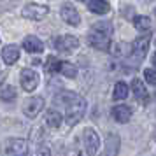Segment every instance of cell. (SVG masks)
I'll use <instances>...</instances> for the list:
<instances>
[{
  "mask_svg": "<svg viewBox=\"0 0 156 156\" xmlns=\"http://www.w3.org/2000/svg\"><path fill=\"white\" fill-rule=\"evenodd\" d=\"M100 147V139L93 128H84L72 144L70 156H95Z\"/></svg>",
  "mask_w": 156,
  "mask_h": 156,
  "instance_id": "obj_1",
  "label": "cell"
},
{
  "mask_svg": "<svg viewBox=\"0 0 156 156\" xmlns=\"http://www.w3.org/2000/svg\"><path fill=\"white\" fill-rule=\"evenodd\" d=\"M65 98V105H67V114H65V118H67V123L74 126V125H77L79 121L83 119V116L86 112V100L83 97H79L76 93H65L62 95Z\"/></svg>",
  "mask_w": 156,
  "mask_h": 156,
  "instance_id": "obj_2",
  "label": "cell"
},
{
  "mask_svg": "<svg viewBox=\"0 0 156 156\" xmlns=\"http://www.w3.org/2000/svg\"><path fill=\"white\" fill-rule=\"evenodd\" d=\"M2 156H27L28 154V142L25 139H7L0 147Z\"/></svg>",
  "mask_w": 156,
  "mask_h": 156,
  "instance_id": "obj_3",
  "label": "cell"
},
{
  "mask_svg": "<svg viewBox=\"0 0 156 156\" xmlns=\"http://www.w3.org/2000/svg\"><path fill=\"white\" fill-rule=\"evenodd\" d=\"M88 44L95 48V49H100V51H109L111 48V34L107 32H102V30L91 28V34L88 35Z\"/></svg>",
  "mask_w": 156,
  "mask_h": 156,
  "instance_id": "obj_4",
  "label": "cell"
},
{
  "mask_svg": "<svg viewBox=\"0 0 156 156\" xmlns=\"http://www.w3.org/2000/svg\"><path fill=\"white\" fill-rule=\"evenodd\" d=\"M55 48L60 53L70 55L72 51H76L79 48V41H77V37H74V35H60L58 39H55Z\"/></svg>",
  "mask_w": 156,
  "mask_h": 156,
  "instance_id": "obj_5",
  "label": "cell"
},
{
  "mask_svg": "<svg viewBox=\"0 0 156 156\" xmlns=\"http://www.w3.org/2000/svg\"><path fill=\"white\" fill-rule=\"evenodd\" d=\"M48 12H49V7H48V5H39V4H27V5L23 7V11H21L23 18L34 20V21L42 20Z\"/></svg>",
  "mask_w": 156,
  "mask_h": 156,
  "instance_id": "obj_6",
  "label": "cell"
},
{
  "mask_svg": "<svg viewBox=\"0 0 156 156\" xmlns=\"http://www.w3.org/2000/svg\"><path fill=\"white\" fill-rule=\"evenodd\" d=\"M44 109V98L41 97H32V98L25 100V104H23V112L27 118H35L39 116V112Z\"/></svg>",
  "mask_w": 156,
  "mask_h": 156,
  "instance_id": "obj_7",
  "label": "cell"
},
{
  "mask_svg": "<svg viewBox=\"0 0 156 156\" xmlns=\"http://www.w3.org/2000/svg\"><path fill=\"white\" fill-rule=\"evenodd\" d=\"M21 88L25 91H34L37 86H39V76H37L35 70H30V69H23L21 70Z\"/></svg>",
  "mask_w": 156,
  "mask_h": 156,
  "instance_id": "obj_8",
  "label": "cell"
},
{
  "mask_svg": "<svg viewBox=\"0 0 156 156\" xmlns=\"http://www.w3.org/2000/svg\"><path fill=\"white\" fill-rule=\"evenodd\" d=\"M149 41H151V35L149 34H144V35H140L139 39L133 41V44H132V55L137 60H140V58L146 56L147 48H149Z\"/></svg>",
  "mask_w": 156,
  "mask_h": 156,
  "instance_id": "obj_9",
  "label": "cell"
},
{
  "mask_svg": "<svg viewBox=\"0 0 156 156\" xmlns=\"http://www.w3.org/2000/svg\"><path fill=\"white\" fill-rule=\"evenodd\" d=\"M60 14H62V20H63L65 23L72 25V27H77L79 23H81V16H79V12L72 7V5H63Z\"/></svg>",
  "mask_w": 156,
  "mask_h": 156,
  "instance_id": "obj_10",
  "label": "cell"
},
{
  "mask_svg": "<svg viewBox=\"0 0 156 156\" xmlns=\"http://www.w3.org/2000/svg\"><path fill=\"white\" fill-rule=\"evenodd\" d=\"M2 60L7 65H14L16 62L20 60V49H18V46H14V44L5 46V48L2 49Z\"/></svg>",
  "mask_w": 156,
  "mask_h": 156,
  "instance_id": "obj_11",
  "label": "cell"
},
{
  "mask_svg": "<svg viewBox=\"0 0 156 156\" xmlns=\"http://www.w3.org/2000/svg\"><path fill=\"white\" fill-rule=\"evenodd\" d=\"M132 90H133V95L135 98L142 102V104H147L149 102V93L146 90V86L142 84L140 79H133V83H132Z\"/></svg>",
  "mask_w": 156,
  "mask_h": 156,
  "instance_id": "obj_12",
  "label": "cell"
},
{
  "mask_svg": "<svg viewBox=\"0 0 156 156\" xmlns=\"http://www.w3.org/2000/svg\"><path fill=\"white\" fill-rule=\"evenodd\" d=\"M23 48L28 53H42L44 51V44L37 39L35 35H28L23 39Z\"/></svg>",
  "mask_w": 156,
  "mask_h": 156,
  "instance_id": "obj_13",
  "label": "cell"
},
{
  "mask_svg": "<svg viewBox=\"0 0 156 156\" xmlns=\"http://www.w3.org/2000/svg\"><path fill=\"white\" fill-rule=\"evenodd\" d=\"M118 151H119V137L109 133L105 140V156H118Z\"/></svg>",
  "mask_w": 156,
  "mask_h": 156,
  "instance_id": "obj_14",
  "label": "cell"
},
{
  "mask_svg": "<svg viewBox=\"0 0 156 156\" xmlns=\"http://www.w3.org/2000/svg\"><path fill=\"white\" fill-rule=\"evenodd\" d=\"M130 116H132V111L126 105H116L112 109V118L118 123H128L130 121Z\"/></svg>",
  "mask_w": 156,
  "mask_h": 156,
  "instance_id": "obj_15",
  "label": "cell"
},
{
  "mask_svg": "<svg viewBox=\"0 0 156 156\" xmlns=\"http://www.w3.org/2000/svg\"><path fill=\"white\" fill-rule=\"evenodd\" d=\"M88 7H90V11L95 12V14H105V12H109V9H111L105 0H90Z\"/></svg>",
  "mask_w": 156,
  "mask_h": 156,
  "instance_id": "obj_16",
  "label": "cell"
},
{
  "mask_svg": "<svg viewBox=\"0 0 156 156\" xmlns=\"http://www.w3.org/2000/svg\"><path fill=\"white\" fill-rule=\"evenodd\" d=\"M62 67V60H58L56 56H48V60L44 62V70L49 74H58Z\"/></svg>",
  "mask_w": 156,
  "mask_h": 156,
  "instance_id": "obj_17",
  "label": "cell"
},
{
  "mask_svg": "<svg viewBox=\"0 0 156 156\" xmlns=\"http://www.w3.org/2000/svg\"><path fill=\"white\" fill-rule=\"evenodd\" d=\"M46 123L49 125L51 128H58L62 125V114L55 111V109H49L48 112H46Z\"/></svg>",
  "mask_w": 156,
  "mask_h": 156,
  "instance_id": "obj_18",
  "label": "cell"
},
{
  "mask_svg": "<svg viewBox=\"0 0 156 156\" xmlns=\"http://www.w3.org/2000/svg\"><path fill=\"white\" fill-rule=\"evenodd\" d=\"M133 27L139 32H147V30H151V20H149L147 16H135Z\"/></svg>",
  "mask_w": 156,
  "mask_h": 156,
  "instance_id": "obj_19",
  "label": "cell"
},
{
  "mask_svg": "<svg viewBox=\"0 0 156 156\" xmlns=\"http://www.w3.org/2000/svg\"><path fill=\"white\" fill-rule=\"evenodd\" d=\"M128 97V84H125V83H116V86H114V93H112V98L114 100H125Z\"/></svg>",
  "mask_w": 156,
  "mask_h": 156,
  "instance_id": "obj_20",
  "label": "cell"
},
{
  "mask_svg": "<svg viewBox=\"0 0 156 156\" xmlns=\"http://www.w3.org/2000/svg\"><path fill=\"white\" fill-rule=\"evenodd\" d=\"M60 72H62L63 76H67V77H72V79L77 76V69H76V67H74L72 63H69V62H62Z\"/></svg>",
  "mask_w": 156,
  "mask_h": 156,
  "instance_id": "obj_21",
  "label": "cell"
},
{
  "mask_svg": "<svg viewBox=\"0 0 156 156\" xmlns=\"http://www.w3.org/2000/svg\"><path fill=\"white\" fill-rule=\"evenodd\" d=\"M14 98H16V90L12 86H5L2 90V100L4 102H12Z\"/></svg>",
  "mask_w": 156,
  "mask_h": 156,
  "instance_id": "obj_22",
  "label": "cell"
},
{
  "mask_svg": "<svg viewBox=\"0 0 156 156\" xmlns=\"http://www.w3.org/2000/svg\"><path fill=\"white\" fill-rule=\"evenodd\" d=\"M144 77H146L147 83L156 84V70L154 69H146V70H144Z\"/></svg>",
  "mask_w": 156,
  "mask_h": 156,
  "instance_id": "obj_23",
  "label": "cell"
},
{
  "mask_svg": "<svg viewBox=\"0 0 156 156\" xmlns=\"http://www.w3.org/2000/svg\"><path fill=\"white\" fill-rule=\"evenodd\" d=\"M95 28L102 30V32H107V34H112V25L109 21H102V23H97L95 25Z\"/></svg>",
  "mask_w": 156,
  "mask_h": 156,
  "instance_id": "obj_24",
  "label": "cell"
},
{
  "mask_svg": "<svg viewBox=\"0 0 156 156\" xmlns=\"http://www.w3.org/2000/svg\"><path fill=\"white\" fill-rule=\"evenodd\" d=\"M35 156H51V151H49V147H46V146H41V147L37 149Z\"/></svg>",
  "mask_w": 156,
  "mask_h": 156,
  "instance_id": "obj_25",
  "label": "cell"
},
{
  "mask_svg": "<svg viewBox=\"0 0 156 156\" xmlns=\"http://www.w3.org/2000/svg\"><path fill=\"white\" fill-rule=\"evenodd\" d=\"M153 65H154V67H156V53H154V55H153Z\"/></svg>",
  "mask_w": 156,
  "mask_h": 156,
  "instance_id": "obj_26",
  "label": "cell"
},
{
  "mask_svg": "<svg viewBox=\"0 0 156 156\" xmlns=\"http://www.w3.org/2000/svg\"><path fill=\"white\" fill-rule=\"evenodd\" d=\"M4 77H5V74H0V81H4Z\"/></svg>",
  "mask_w": 156,
  "mask_h": 156,
  "instance_id": "obj_27",
  "label": "cell"
},
{
  "mask_svg": "<svg viewBox=\"0 0 156 156\" xmlns=\"http://www.w3.org/2000/svg\"><path fill=\"white\" fill-rule=\"evenodd\" d=\"M142 2H149V0H142Z\"/></svg>",
  "mask_w": 156,
  "mask_h": 156,
  "instance_id": "obj_28",
  "label": "cell"
},
{
  "mask_svg": "<svg viewBox=\"0 0 156 156\" xmlns=\"http://www.w3.org/2000/svg\"><path fill=\"white\" fill-rule=\"evenodd\" d=\"M154 14H156V9H154Z\"/></svg>",
  "mask_w": 156,
  "mask_h": 156,
  "instance_id": "obj_29",
  "label": "cell"
},
{
  "mask_svg": "<svg viewBox=\"0 0 156 156\" xmlns=\"http://www.w3.org/2000/svg\"><path fill=\"white\" fill-rule=\"evenodd\" d=\"M79 2H83V0H79Z\"/></svg>",
  "mask_w": 156,
  "mask_h": 156,
  "instance_id": "obj_30",
  "label": "cell"
}]
</instances>
